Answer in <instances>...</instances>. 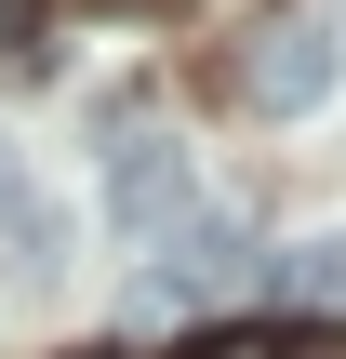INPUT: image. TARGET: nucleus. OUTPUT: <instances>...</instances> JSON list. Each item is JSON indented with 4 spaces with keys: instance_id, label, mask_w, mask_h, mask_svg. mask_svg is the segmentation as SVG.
I'll return each instance as SVG.
<instances>
[{
    "instance_id": "1",
    "label": "nucleus",
    "mask_w": 346,
    "mask_h": 359,
    "mask_svg": "<svg viewBox=\"0 0 346 359\" xmlns=\"http://www.w3.org/2000/svg\"><path fill=\"white\" fill-rule=\"evenodd\" d=\"M333 53H346V40L320 27V13H267V27L227 53V93H240V107H267V120H307V107L333 93Z\"/></svg>"
},
{
    "instance_id": "2",
    "label": "nucleus",
    "mask_w": 346,
    "mask_h": 359,
    "mask_svg": "<svg viewBox=\"0 0 346 359\" xmlns=\"http://www.w3.org/2000/svg\"><path fill=\"white\" fill-rule=\"evenodd\" d=\"M200 213V173H187V147L173 133H107V226L147 253V240H173Z\"/></svg>"
},
{
    "instance_id": "3",
    "label": "nucleus",
    "mask_w": 346,
    "mask_h": 359,
    "mask_svg": "<svg viewBox=\"0 0 346 359\" xmlns=\"http://www.w3.org/2000/svg\"><path fill=\"white\" fill-rule=\"evenodd\" d=\"M240 266H253V240H240L227 213H187V226H173V253H160V280H173V293H240Z\"/></svg>"
},
{
    "instance_id": "4",
    "label": "nucleus",
    "mask_w": 346,
    "mask_h": 359,
    "mask_svg": "<svg viewBox=\"0 0 346 359\" xmlns=\"http://www.w3.org/2000/svg\"><path fill=\"white\" fill-rule=\"evenodd\" d=\"M187 359H346L333 320H213Z\"/></svg>"
},
{
    "instance_id": "5",
    "label": "nucleus",
    "mask_w": 346,
    "mask_h": 359,
    "mask_svg": "<svg viewBox=\"0 0 346 359\" xmlns=\"http://www.w3.org/2000/svg\"><path fill=\"white\" fill-rule=\"evenodd\" d=\"M0 240H13L27 266H53V200H40V173H27V160H0Z\"/></svg>"
},
{
    "instance_id": "6",
    "label": "nucleus",
    "mask_w": 346,
    "mask_h": 359,
    "mask_svg": "<svg viewBox=\"0 0 346 359\" xmlns=\"http://www.w3.org/2000/svg\"><path fill=\"white\" fill-rule=\"evenodd\" d=\"M280 280H293V306L346 320V240H307V253H280Z\"/></svg>"
},
{
    "instance_id": "7",
    "label": "nucleus",
    "mask_w": 346,
    "mask_h": 359,
    "mask_svg": "<svg viewBox=\"0 0 346 359\" xmlns=\"http://www.w3.org/2000/svg\"><path fill=\"white\" fill-rule=\"evenodd\" d=\"M40 13H53V0H0V53H27V40H40Z\"/></svg>"
},
{
    "instance_id": "8",
    "label": "nucleus",
    "mask_w": 346,
    "mask_h": 359,
    "mask_svg": "<svg viewBox=\"0 0 346 359\" xmlns=\"http://www.w3.org/2000/svg\"><path fill=\"white\" fill-rule=\"evenodd\" d=\"M80 359H133V346H80Z\"/></svg>"
},
{
    "instance_id": "9",
    "label": "nucleus",
    "mask_w": 346,
    "mask_h": 359,
    "mask_svg": "<svg viewBox=\"0 0 346 359\" xmlns=\"http://www.w3.org/2000/svg\"><path fill=\"white\" fill-rule=\"evenodd\" d=\"M333 27H346V0H333Z\"/></svg>"
}]
</instances>
